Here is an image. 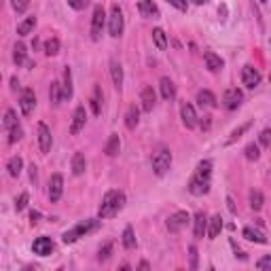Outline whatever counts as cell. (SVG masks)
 I'll return each instance as SVG.
<instances>
[{"mask_svg":"<svg viewBox=\"0 0 271 271\" xmlns=\"http://www.w3.org/2000/svg\"><path fill=\"white\" fill-rule=\"evenodd\" d=\"M123 205H125V195L121 193V191H108V193L104 195L102 203H100L98 216L100 218H110V216H115L119 210H123Z\"/></svg>","mask_w":271,"mask_h":271,"instance_id":"cell-1","label":"cell"},{"mask_svg":"<svg viewBox=\"0 0 271 271\" xmlns=\"http://www.w3.org/2000/svg\"><path fill=\"white\" fill-rule=\"evenodd\" d=\"M100 227V220H94V218H89V220H83V223H78L74 229H70V231H66L64 233V244H74V241L78 239V237H83V235H87V233H91V231H96Z\"/></svg>","mask_w":271,"mask_h":271,"instance_id":"cell-2","label":"cell"},{"mask_svg":"<svg viewBox=\"0 0 271 271\" xmlns=\"http://www.w3.org/2000/svg\"><path fill=\"white\" fill-rule=\"evenodd\" d=\"M125 28V19H123V11L119 9V4H112L110 9V17H108V32L112 38H119L123 34Z\"/></svg>","mask_w":271,"mask_h":271,"instance_id":"cell-3","label":"cell"},{"mask_svg":"<svg viewBox=\"0 0 271 271\" xmlns=\"http://www.w3.org/2000/svg\"><path fill=\"white\" fill-rule=\"evenodd\" d=\"M172 168V153L168 148H159L155 155H153V169L157 176H163L168 174V169Z\"/></svg>","mask_w":271,"mask_h":271,"instance_id":"cell-4","label":"cell"},{"mask_svg":"<svg viewBox=\"0 0 271 271\" xmlns=\"http://www.w3.org/2000/svg\"><path fill=\"white\" fill-rule=\"evenodd\" d=\"M104 24H106L104 6L98 4L96 9H94V17H91V40H100V36H102V30H104Z\"/></svg>","mask_w":271,"mask_h":271,"instance_id":"cell-5","label":"cell"},{"mask_svg":"<svg viewBox=\"0 0 271 271\" xmlns=\"http://www.w3.org/2000/svg\"><path fill=\"white\" fill-rule=\"evenodd\" d=\"M189 220H191V216H189V212H184V210H180V212H174L172 216L168 218V231L169 233H178V231H182L184 227L189 225Z\"/></svg>","mask_w":271,"mask_h":271,"instance_id":"cell-6","label":"cell"},{"mask_svg":"<svg viewBox=\"0 0 271 271\" xmlns=\"http://www.w3.org/2000/svg\"><path fill=\"white\" fill-rule=\"evenodd\" d=\"M189 191L193 195H205L210 191V178L208 176H202V174H195L189 182Z\"/></svg>","mask_w":271,"mask_h":271,"instance_id":"cell-7","label":"cell"},{"mask_svg":"<svg viewBox=\"0 0 271 271\" xmlns=\"http://www.w3.org/2000/svg\"><path fill=\"white\" fill-rule=\"evenodd\" d=\"M241 83L246 85L248 89H254V87H259V83H261V72L256 70L254 66H244L241 68Z\"/></svg>","mask_w":271,"mask_h":271,"instance_id":"cell-8","label":"cell"},{"mask_svg":"<svg viewBox=\"0 0 271 271\" xmlns=\"http://www.w3.org/2000/svg\"><path fill=\"white\" fill-rule=\"evenodd\" d=\"M241 100H244V94H241V89L231 87V89L225 91V96H223V106H225L227 110H235V108H237V106L241 104Z\"/></svg>","mask_w":271,"mask_h":271,"instance_id":"cell-9","label":"cell"},{"mask_svg":"<svg viewBox=\"0 0 271 271\" xmlns=\"http://www.w3.org/2000/svg\"><path fill=\"white\" fill-rule=\"evenodd\" d=\"M34 106H36V96H34V89H24L21 91V98H19V108L21 112L28 117L32 115Z\"/></svg>","mask_w":271,"mask_h":271,"instance_id":"cell-10","label":"cell"},{"mask_svg":"<svg viewBox=\"0 0 271 271\" xmlns=\"http://www.w3.org/2000/svg\"><path fill=\"white\" fill-rule=\"evenodd\" d=\"M62 191H64V176L62 174H53L51 180H49V199H51V203L60 202Z\"/></svg>","mask_w":271,"mask_h":271,"instance_id":"cell-11","label":"cell"},{"mask_svg":"<svg viewBox=\"0 0 271 271\" xmlns=\"http://www.w3.org/2000/svg\"><path fill=\"white\" fill-rule=\"evenodd\" d=\"M32 250H34V254H38V256H49L55 250V244H53L51 237H38V239H34Z\"/></svg>","mask_w":271,"mask_h":271,"instance_id":"cell-12","label":"cell"},{"mask_svg":"<svg viewBox=\"0 0 271 271\" xmlns=\"http://www.w3.org/2000/svg\"><path fill=\"white\" fill-rule=\"evenodd\" d=\"M180 117H182L184 127H189V130H195V127H197V112H195V108L189 102H184L180 106Z\"/></svg>","mask_w":271,"mask_h":271,"instance_id":"cell-13","label":"cell"},{"mask_svg":"<svg viewBox=\"0 0 271 271\" xmlns=\"http://www.w3.org/2000/svg\"><path fill=\"white\" fill-rule=\"evenodd\" d=\"M51 144H53L51 130H49L45 123H38V148H40V153H49L51 151Z\"/></svg>","mask_w":271,"mask_h":271,"instance_id":"cell-14","label":"cell"},{"mask_svg":"<svg viewBox=\"0 0 271 271\" xmlns=\"http://www.w3.org/2000/svg\"><path fill=\"white\" fill-rule=\"evenodd\" d=\"M85 121H87V112H85V106H76V110H74V115H72V123H70V134L76 136V134L85 127Z\"/></svg>","mask_w":271,"mask_h":271,"instance_id":"cell-15","label":"cell"},{"mask_svg":"<svg viewBox=\"0 0 271 271\" xmlns=\"http://www.w3.org/2000/svg\"><path fill=\"white\" fill-rule=\"evenodd\" d=\"M138 11L142 17H148V19H157L159 17V6H157L153 0H140L138 2Z\"/></svg>","mask_w":271,"mask_h":271,"instance_id":"cell-16","label":"cell"},{"mask_svg":"<svg viewBox=\"0 0 271 271\" xmlns=\"http://www.w3.org/2000/svg\"><path fill=\"white\" fill-rule=\"evenodd\" d=\"M140 102H142V110H144V112H151V110L155 108V102H157L155 89H153V87H144V89H142Z\"/></svg>","mask_w":271,"mask_h":271,"instance_id":"cell-17","label":"cell"},{"mask_svg":"<svg viewBox=\"0 0 271 271\" xmlns=\"http://www.w3.org/2000/svg\"><path fill=\"white\" fill-rule=\"evenodd\" d=\"M203 62H205V68H208L210 72H220V70H223V60H220L216 53H212V51L203 53Z\"/></svg>","mask_w":271,"mask_h":271,"instance_id":"cell-18","label":"cell"},{"mask_svg":"<svg viewBox=\"0 0 271 271\" xmlns=\"http://www.w3.org/2000/svg\"><path fill=\"white\" fill-rule=\"evenodd\" d=\"M197 102H199V106H205V108H216V106H218L216 96H214L212 91H208V89L199 91V94H197Z\"/></svg>","mask_w":271,"mask_h":271,"instance_id":"cell-19","label":"cell"},{"mask_svg":"<svg viewBox=\"0 0 271 271\" xmlns=\"http://www.w3.org/2000/svg\"><path fill=\"white\" fill-rule=\"evenodd\" d=\"M220 231H223V218H220V214H216L208 220V239H216Z\"/></svg>","mask_w":271,"mask_h":271,"instance_id":"cell-20","label":"cell"},{"mask_svg":"<svg viewBox=\"0 0 271 271\" xmlns=\"http://www.w3.org/2000/svg\"><path fill=\"white\" fill-rule=\"evenodd\" d=\"M121 151V138H119V134H110V138L108 142H106V146H104V153L108 155V157H117Z\"/></svg>","mask_w":271,"mask_h":271,"instance_id":"cell-21","label":"cell"},{"mask_svg":"<svg viewBox=\"0 0 271 271\" xmlns=\"http://www.w3.org/2000/svg\"><path fill=\"white\" fill-rule=\"evenodd\" d=\"M159 87H161V96H163V100H174V96H176V85L169 81L168 76H163L161 81H159Z\"/></svg>","mask_w":271,"mask_h":271,"instance_id":"cell-22","label":"cell"},{"mask_svg":"<svg viewBox=\"0 0 271 271\" xmlns=\"http://www.w3.org/2000/svg\"><path fill=\"white\" fill-rule=\"evenodd\" d=\"M193 223H195V237H203V233L208 231V218H205V214L197 212Z\"/></svg>","mask_w":271,"mask_h":271,"instance_id":"cell-23","label":"cell"},{"mask_svg":"<svg viewBox=\"0 0 271 271\" xmlns=\"http://www.w3.org/2000/svg\"><path fill=\"white\" fill-rule=\"evenodd\" d=\"M110 76H112V83H115V87L121 89V85H123V68H121V64L117 60L110 62Z\"/></svg>","mask_w":271,"mask_h":271,"instance_id":"cell-24","label":"cell"},{"mask_svg":"<svg viewBox=\"0 0 271 271\" xmlns=\"http://www.w3.org/2000/svg\"><path fill=\"white\" fill-rule=\"evenodd\" d=\"M85 169H87L85 155L83 153H74V157H72V174L74 176H81V174H85Z\"/></svg>","mask_w":271,"mask_h":271,"instance_id":"cell-25","label":"cell"},{"mask_svg":"<svg viewBox=\"0 0 271 271\" xmlns=\"http://www.w3.org/2000/svg\"><path fill=\"white\" fill-rule=\"evenodd\" d=\"M244 237L248 241H256V244H267V237L259 229H254V227H246V229H244Z\"/></svg>","mask_w":271,"mask_h":271,"instance_id":"cell-26","label":"cell"},{"mask_svg":"<svg viewBox=\"0 0 271 271\" xmlns=\"http://www.w3.org/2000/svg\"><path fill=\"white\" fill-rule=\"evenodd\" d=\"M62 89H64V100L72 98V70H70L68 66H66V70H64V85H62Z\"/></svg>","mask_w":271,"mask_h":271,"instance_id":"cell-27","label":"cell"},{"mask_svg":"<svg viewBox=\"0 0 271 271\" xmlns=\"http://www.w3.org/2000/svg\"><path fill=\"white\" fill-rule=\"evenodd\" d=\"M49 98H51V104H53V106H60V104H62V100H64V89H62V85H60L58 81L51 83V89H49Z\"/></svg>","mask_w":271,"mask_h":271,"instance_id":"cell-28","label":"cell"},{"mask_svg":"<svg viewBox=\"0 0 271 271\" xmlns=\"http://www.w3.org/2000/svg\"><path fill=\"white\" fill-rule=\"evenodd\" d=\"M34 26H36V17H34V15L26 17V19L17 26V34H19V36H28V34L34 30Z\"/></svg>","mask_w":271,"mask_h":271,"instance_id":"cell-29","label":"cell"},{"mask_svg":"<svg viewBox=\"0 0 271 271\" xmlns=\"http://www.w3.org/2000/svg\"><path fill=\"white\" fill-rule=\"evenodd\" d=\"M91 110H94V115H100L102 112V89H100V85L94 87V96H91Z\"/></svg>","mask_w":271,"mask_h":271,"instance_id":"cell-30","label":"cell"},{"mask_svg":"<svg viewBox=\"0 0 271 271\" xmlns=\"http://www.w3.org/2000/svg\"><path fill=\"white\" fill-rule=\"evenodd\" d=\"M153 40H155V47L159 49V51H166L168 49V36L161 28H155L153 30Z\"/></svg>","mask_w":271,"mask_h":271,"instance_id":"cell-31","label":"cell"},{"mask_svg":"<svg viewBox=\"0 0 271 271\" xmlns=\"http://www.w3.org/2000/svg\"><path fill=\"white\" fill-rule=\"evenodd\" d=\"M21 168H24V159L21 157H11L9 163H6V169H9V174L13 178H17L21 174Z\"/></svg>","mask_w":271,"mask_h":271,"instance_id":"cell-32","label":"cell"},{"mask_svg":"<svg viewBox=\"0 0 271 271\" xmlns=\"http://www.w3.org/2000/svg\"><path fill=\"white\" fill-rule=\"evenodd\" d=\"M26 55H28L26 45L24 42H17V45L13 47V62H15L17 66H21V64H26Z\"/></svg>","mask_w":271,"mask_h":271,"instance_id":"cell-33","label":"cell"},{"mask_svg":"<svg viewBox=\"0 0 271 271\" xmlns=\"http://www.w3.org/2000/svg\"><path fill=\"white\" fill-rule=\"evenodd\" d=\"M138 117H140V110L136 108V106H130V110H127V115H125L127 130H136V125H138Z\"/></svg>","mask_w":271,"mask_h":271,"instance_id":"cell-34","label":"cell"},{"mask_svg":"<svg viewBox=\"0 0 271 271\" xmlns=\"http://www.w3.org/2000/svg\"><path fill=\"white\" fill-rule=\"evenodd\" d=\"M263 203H265L263 193H261V191H256V189H252V191H250V208H252L254 212H259V210L263 208Z\"/></svg>","mask_w":271,"mask_h":271,"instance_id":"cell-35","label":"cell"},{"mask_svg":"<svg viewBox=\"0 0 271 271\" xmlns=\"http://www.w3.org/2000/svg\"><path fill=\"white\" fill-rule=\"evenodd\" d=\"M250 125H252V123H244V125H239V127H237V130H233V132H231V136H229V138H227V140H225V146H229V144H233V142H235V140H237V138H241V134H246L248 130H250Z\"/></svg>","mask_w":271,"mask_h":271,"instance_id":"cell-36","label":"cell"},{"mask_svg":"<svg viewBox=\"0 0 271 271\" xmlns=\"http://www.w3.org/2000/svg\"><path fill=\"white\" fill-rule=\"evenodd\" d=\"M123 246L127 250H134L136 248V235H134L132 227H125V231H123Z\"/></svg>","mask_w":271,"mask_h":271,"instance_id":"cell-37","label":"cell"},{"mask_svg":"<svg viewBox=\"0 0 271 271\" xmlns=\"http://www.w3.org/2000/svg\"><path fill=\"white\" fill-rule=\"evenodd\" d=\"M60 53V40L58 38H49L45 42V55H49V58H53V55Z\"/></svg>","mask_w":271,"mask_h":271,"instance_id":"cell-38","label":"cell"},{"mask_svg":"<svg viewBox=\"0 0 271 271\" xmlns=\"http://www.w3.org/2000/svg\"><path fill=\"white\" fill-rule=\"evenodd\" d=\"M17 115H15V110H6V115H4V130H13V127H17Z\"/></svg>","mask_w":271,"mask_h":271,"instance_id":"cell-39","label":"cell"},{"mask_svg":"<svg viewBox=\"0 0 271 271\" xmlns=\"http://www.w3.org/2000/svg\"><path fill=\"white\" fill-rule=\"evenodd\" d=\"M261 157V151H259V146L256 144H248L246 146V159H250V161H256Z\"/></svg>","mask_w":271,"mask_h":271,"instance_id":"cell-40","label":"cell"},{"mask_svg":"<svg viewBox=\"0 0 271 271\" xmlns=\"http://www.w3.org/2000/svg\"><path fill=\"white\" fill-rule=\"evenodd\" d=\"M21 136H24V130H21V125L13 127V130L9 132V144H15V142H19Z\"/></svg>","mask_w":271,"mask_h":271,"instance_id":"cell-41","label":"cell"},{"mask_svg":"<svg viewBox=\"0 0 271 271\" xmlns=\"http://www.w3.org/2000/svg\"><path fill=\"white\" fill-rule=\"evenodd\" d=\"M197 174L210 178V174H212V161H202V163H199V166H197Z\"/></svg>","mask_w":271,"mask_h":271,"instance_id":"cell-42","label":"cell"},{"mask_svg":"<svg viewBox=\"0 0 271 271\" xmlns=\"http://www.w3.org/2000/svg\"><path fill=\"white\" fill-rule=\"evenodd\" d=\"M11 4H13V9H15L17 13H26L28 4H30V0H11Z\"/></svg>","mask_w":271,"mask_h":271,"instance_id":"cell-43","label":"cell"},{"mask_svg":"<svg viewBox=\"0 0 271 271\" xmlns=\"http://www.w3.org/2000/svg\"><path fill=\"white\" fill-rule=\"evenodd\" d=\"M256 267H259L261 271H271V254H267V256H263V259H259Z\"/></svg>","mask_w":271,"mask_h":271,"instance_id":"cell-44","label":"cell"},{"mask_svg":"<svg viewBox=\"0 0 271 271\" xmlns=\"http://www.w3.org/2000/svg\"><path fill=\"white\" fill-rule=\"evenodd\" d=\"M259 140H261V144H263V146L271 148V130H263L261 136H259Z\"/></svg>","mask_w":271,"mask_h":271,"instance_id":"cell-45","label":"cell"},{"mask_svg":"<svg viewBox=\"0 0 271 271\" xmlns=\"http://www.w3.org/2000/svg\"><path fill=\"white\" fill-rule=\"evenodd\" d=\"M28 199H30V197H28V193H21V195L17 197V202H15V208H17V212H21V210L26 208V205H28Z\"/></svg>","mask_w":271,"mask_h":271,"instance_id":"cell-46","label":"cell"},{"mask_svg":"<svg viewBox=\"0 0 271 271\" xmlns=\"http://www.w3.org/2000/svg\"><path fill=\"white\" fill-rule=\"evenodd\" d=\"M110 252H112V244H106L104 248H100V254H98V259L100 261H106L110 256Z\"/></svg>","mask_w":271,"mask_h":271,"instance_id":"cell-47","label":"cell"},{"mask_svg":"<svg viewBox=\"0 0 271 271\" xmlns=\"http://www.w3.org/2000/svg\"><path fill=\"white\" fill-rule=\"evenodd\" d=\"M68 4L72 6L74 11H83L85 6H87V0H68Z\"/></svg>","mask_w":271,"mask_h":271,"instance_id":"cell-48","label":"cell"},{"mask_svg":"<svg viewBox=\"0 0 271 271\" xmlns=\"http://www.w3.org/2000/svg\"><path fill=\"white\" fill-rule=\"evenodd\" d=\"M189 254H191V269H197V259H199V256H197V248L195 246H191L189 248Z\"/></svg>","mask_w":271,"mask_h":271,"instance_id":"cell-49","label":"cell"},{"mask_svg":"<svg viewBox=\"0 0 271 271\" xmlns=\"http://www.w3.org/2000/svg\"><path fill=\"white\" fill-rule=\"evenodd\" d=\"M168 2L169 4H172L174 6V9H178V11H187V0H168Z\"/></svg>","mask_w":271,"mask_h":271,"instance_id":"cell-50","label":"cell"},{"mask_svg":"<svg viewBox=\"0 0 271 271\" xmlns=\"http://www.w3.org/2000/svg\"><path fill=\"white\" fill-rule=\"evenodd\" d=\"M30 178H32V182H36V180H38V178H36V166H34V163L30 166Z\"/></svg>","mask_w":271,"mask_h":271,"instance_id":"cell-51","label":"cell"},{"mask_svg":"<svg viewBox=\"0 0 271 271\" xmlns=\"http://www.w3.org/2000/svg\"><path fill=\"white\" fill-rule=\"evenodd\" d=\"M38 218H40V214H38V212H32V214H30V220H32V225H36V223H38Z\"/></svg>","mask_w":271,"mask_h":271,"instance_id":"cell-52","label":"cell"},{"mask_svg":"<svg viewBox=\"0 0 271 271\" xmlns=\"http://www.w3.org/2000/svg\"><path fill=\"white\" fill-rule=\"evenodd\" d=\"M227 203H229V210L235 214V212H237V208H235V203H233V199L231 197H227Z\"/></svg>","mask_w":271,"mask_h":271,"instance_id":"cell-53","label":"cell"},{"mask_svg":"<svg viewBox=\"0 0 271 271\" xmlns=\"http://www.w3.org/2000/svg\"><path fill=\"white\" fill-rule=\"evenodd\" d=\"M17 87H19V83H17V78L13 76V78H11V89H13V91H17Z\"/></svg>","mask_w":271,"mask_h":271,"instance_id":"cell-54","label":"cell"},{"mask_svg":"<svg viewBox=\"0 0 271 271\" xmlns=\"http://www.w3.org/2000/svg\"><path fill=\"white\" fill-rule=\"evenodd\" d=\"M195 4H205V2H210V0H193Z\"/></svg>","mask_w":271,"mask_h":271,"instance_id":"cell-55","label":"cell"},{"mask_svg":"<svg viewBox=\"0 0 271 271\" xmlns=\"http://www.w3.org/2000/svg\"><path fill=\"white\" fill-rule=\"evenodd\" d=\"M259 2H261V4H265V2H267V0H259Z\"/></svg>","mask_w":271,"mask_h":271,"instance_id":"cell-56","label":"cell"}]
</instances>
